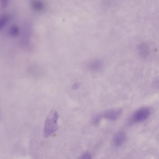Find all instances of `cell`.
<instances>
[{"label":"cell","mask_w":159,"mask_h":159,"mask_svg":"<svg viewBox=\"0 0 159 159\" xmlns=\"http://www.w3.org/2000/svg\"><path fill=\"white\" fill-rule=\"evenodd\" d=\"M58 114L56 110H52L49 112L44 125V137L48 138L58 130Z\"/></svg>","instance_id":"6da1fadb"},{"label":"cell","mask_w":159,"mask_h":159,"mask_svg":"<svg viewBox=\"0 0 159 159\" xmlns=\"http://www.w3.org/2000/svg\"><path fill=\"white\" fill-rule=\"evenodd\" d=\"M151 114V110L148 107H143L135 111L131 117L129 123L135 124L145 121L149 118Z\"/></svg>","instance_id":"7a4b0ae2"},{"label":"cell","mask_w":159,"mask_h":159,"mask_svg":"<svg viewBox=\"0 0 159 159\" xmlns=\"http://www.w3.org/2000/svg\"><path fill=\"white\" fill-rule=\"evenodd\" d=\"M122 113V109H111L108 110L105 112L103 114H101L102 118H105L108 120H116L121 116Z\"/></svg>","instance_id":"3957f363"},{"label":"cell","mask_w":159,"mask_h":159,"mask_svg":"<svg viewBox=\"0 0 159 159\" xmlns=\"http://www.w3.org/2000/svg\"><path fill=\"white\" fill-rule=\"evenodd\" d=\"M103 67V61L99 59H94L90 61L87 64V68L92 72H99Z\"/></svg>","instance_id":"277c9868"},{"label":"cell","mask_w":159,"mask_h":159,"mask_svg":"<svg viewBox=\"0 0 159 159\" xmlns=\"http://www.w3.org/2000/svg\"><path fill=\"white\" fill-rule=\"evenodd\" d=\"M126 135L122 132H119L114 135L113 144L115 147H119L124 143L126 140Z\"/></svg>","instance_id":"5b68a950"},{"label":"cell","mask_w":159,"mask_h":159,"mask_svg":"<svg viewBox=\"0 0 159 159\" xmlns=\"http://www.w3.org/2000/svg\"><path fill=\"white\" fill-rule=\"evenodd\" d=\"M138 53L140 57L142 58H145L147 57L150 53V48L148 45L146 43H141L138 46Z\"/></svg>","instance_id":"8992f818"},{"label":"cell","mask_w":159,"mask_h":159,"mask_svg":"<svg viewBox=\"0 0 159 159\" xmlns=\"http://www.w3.org/2000/svg\"><path fill=\"white\" fill-rule=\"evenodd\" d=\"M31 7L34 11L41 12L44 9L45 4L42 0H31Z\"/></svg>","instance_id":"52a82bcc"},{"label":"cell","mask_w":159,"mask_h":159,"mask_svg":"<svg viewBox=\"0 0 159 159\" xmlns=\"http://www.w3.org/2000/svg\"><path fill=\"white\" fill-rule=\"evenodd\" d=\"M10 20V16L7 14H4L0 16V31L5 28Z\"/></svg>","instance_id":"ba28073f"},{"label":"cell","mask_w":159,"mask_h":159,"mask_svg":"<svg viewBox=\"0 0 159 159\" xmlns=\"http://www.w3.org/2000/svg\"><path fill=\"white\" fill-rule=\"evenodd\" d=\"M20 32L19 27L16 25H13L9 28L8 34L11 37H16L19 36Z\"/></svg>","instance_id":"9c48e42d"},{"label":"cell","mask_w":159,"mask_h":159,"mask_svg":"<svg viewBox=\"0 0 159 159\" xmlns=\"http://www.w3.org/2000/svg\"><path fill=\"white\" fill-rule=\"evenodd\" d=\"M9 0H0V7L4 9L7 7L9 3Z\"/></svg>","instance_id":"30bf717a"},{"label":"cell","mask_w":159,"mask_h":159,"mask_svg":"<svg viewBox=\"0 0 159 159\" xmlns=\"http://www.w3.org/2000/svg\"><path fill=\"white\" fill-rule=\"evenodd\" d=\"M91 156L90 153H86L81 156L79 159H91Z\"/></svg>","instance_id":"8fae6325"},{"label":"cell","mask_w":159,"mask_h":159,"mask_svg":"<svg viewBox=\"0 0 159 159\" xmlns=\"http://www.w3.org/2000/svg\"><path fill=\"white\" fill-rule=\"evenodd\" d=\"M80 83L78 82H75L72 86V89L73 90H77L79 88H80Z\"/></svg>","instance_id":"7c38bea8"}]
</instances>
